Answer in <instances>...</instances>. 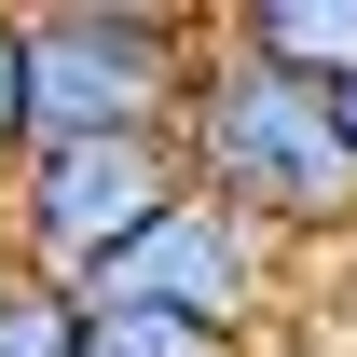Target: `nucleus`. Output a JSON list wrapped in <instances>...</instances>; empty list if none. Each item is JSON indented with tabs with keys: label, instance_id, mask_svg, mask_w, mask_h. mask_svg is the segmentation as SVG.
<instances>
[{
	"label": "nucleus",
	"instance_id": "obj_1",
	"mask_svg": "<svg viewBox=\"0 0 357 357\" xmlns=\"http://www.w3.org/2000/svg\"><path fill=\"white\" fill-rule=\"evenodd\" d=\"M192 178L248 206L261 234H357V124H344V83H303L220 28L206 83H192V124H178Z\"/></svg>",
	"mask_w": 357,
	"mask_h": 357
},
{
	"label": "nucleus",
	"instance_id": "obj_2",
	"mask_svg": "<svg viewBox=\"0 0 357 357\" xmlns=\"http://www.w3.org/2000/svg\"><path fill=\"white\" fill-rule=\"evenodd\" d=\"M206 28L165 0H42L28 14V124L55 137H178L206 83Z\"/></svg>",
	"mask_w": 357,
	"mask_h": 357
},
{
	"label": "nucleus",
	"instance_id": "obj_3",
	"mask_svg": "<svg viewBox=\"0 0 357 357\" xmlns=\"http://www.w3.org/2000/svg\"><path fill=\"white\" fill-rule=\"evenodd\" d=\"M192 192H206V178H192L178 137H55V151H28L14 192H0V248L28 275H55V289H83L96 261H124L137 234L165 220V206H192Z\"/></svg>",
	"mask_w": 357,
	"mask_h": 357
},
{
	"label": "nucleus",
	"instance_id": "obj_4",
	"mask_svg": "<svg viewBox=\"0 0 357 357\" xmlns=\"http://www.w3.org/2000/svg\"><path fill=\"white\" fill-rule=\"evenodd\" d=\"M96 316H178V330H248V316L275 303V234L248 220V206H220V192H192V206H165V220L137 234L124 261L83 275Z\"/></svg>",
	"mask_w": 357,
	"mask_h": 357
},
{
	"label": "nucleus",
	"instance_id": "obj_5",
	"mask_svg": "<svg viewBox=\"0 0 357 357\" xmlns=\"http://www.w3.org/2000/svg\"><path fill=\"white\" fill-rule=\"evenodd\" d=\"M220 28L275 69H303V83H357V0H234Z\"/></svg>",
	"mask_w": 357,
	"mask_h": 357
},
{
	"label": "nucleus",
	"instance_id": "obj_6",
	"mask_svg": "<svg viewBox=\"0 0 357 357\" xmlns=\"http://www.w3.org/2000/svg\"><path fill=\"white\" fill-rule=\"evenodd\" d=\"M83 330H96V303L83 289H55V275H0V357H83Z\"/></svg>",
	"mask_w": 357,
	"mask_h": 357
},
{
	"label": "nucleus",
	"instance_id": "obj_7",
	"mask_svg": "<svg viewBox=\"0 0 357 357\" xmlns=\"http://www.w3.org/2000/svg\"><path fill=\"white\" fill-rule=\"evenodd\" d=\"M83 357H234L220 330H178V316H96Z\"/></svg>",
	"mask_w": 357,
	"mask_h": 357
},
{
	"label": "nucleus",
	"instance_id": "obj_8",
	"mask_svg": "<svg viewBox=\"0 0 357 357\" xmlns=\"http://www.w3.org/2000/svg\"><path fill=\"white\" fill-rule=\"evenodd\" d=\"M28 151H42V124H28V14H0V192H14Z\"/></svg>",
	"mask_w": 357,
	"mask_h": 357
},
{
	"label": "nucleus",
	"instance_id": "obj_9",
	"mask_svg": "<svg viewBox=\"0 0 357 357\" xmlns=\"http://www.w3.org/2000/svg\"><path fill=\"white\" fill-rule=\"evenodd\" d=\"M344 124H357V83H344Z\"/></svg>",
	"mask_w": 357,
	"mask_h": 357
},
{
	"label": "nucleus",
	"instance_id": "obj_10",
	"mask_svg": "<svg viewBox=\"0 0 357 357\" xmlns=\"http://www.w3.org/2000/svg\"><path fill=\"white\" fill-rule=\"evenodd\" d=\"M0 275H14V248H0Z\"/></svg>",
	"mask_w": 357,
	"mask_h": 357
}]
</instances>
